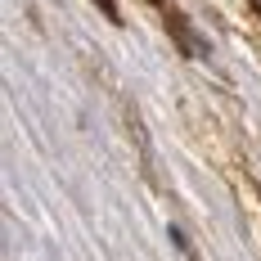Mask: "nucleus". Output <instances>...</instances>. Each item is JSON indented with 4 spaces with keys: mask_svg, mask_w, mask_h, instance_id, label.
<instances>
[{
    "mask_svg": "<svg viewBox=\"0 0 261 261\" xmlns=\"http://www.w3.org/2000/svg\"><path fill=\"white\" fill-rule=\"evenodd\" d=\"M95 5H99V9H104L108 18H113V23H122V14H117V0H95Z\"/></svg>",
    "mask_w": 261,
    "mask_h": 261,
    "instance_id": "nucleus-2",
    "label": "nucleus"
},
{
    "mask_svg": "<svg viewBox=\"0 0 261 261\" xmlns=\"http://www.w3.org/2000/svg\"><path fill=\"white\" fill-rule=\"evenodd\" d=\"M167 27H171V36H180V41H185V54H194V59H207V54H212L207 41H203L194 27H189V18H185V14L167 9Z\"/></svg>",
    "mask_w": 261,
    "mask_h": 261,
    "instance_id": "nucleus-1",
    "label": "nucleus"
}]
</instances>
